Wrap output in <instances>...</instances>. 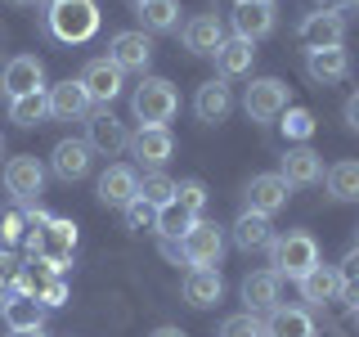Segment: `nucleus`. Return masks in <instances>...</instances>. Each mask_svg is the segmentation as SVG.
Listing matches in <instances>:
<instances>
[{"label": "nucleus", "instance_id": "nucleus-1", "mask_svg": "<svg viewBox=\"0 0 359 337\" xmlns=\"http://www.w3.org/2000/svg\"><path fill=\"white\" fill-rule=\"evenodd\" d=\"M269 265H274L278 279H306L319 265V243L301 230L278 234V239H269Z\"/></svg>", "mask_w": 359, "mask_h": 337}, {"label": "nucleus", "instance_id": "nucleus-2", "mask_svg": "<svg viewBox=\"0 0 359 337\" xmlns=\"http://www.w3.org/2000/svg\"><path fill=\"white\" fill-rule=\"evenodd\" d=\"M50 32L67 45H81L99 32V5L95 0H50Z\"/></svg>", "mask_w": 359, "mask_h": 337}, {"label": "nucleus", "instance_id": "nucleus-3", "mask_svg": "<svg viewBox=\"0 0 359 337\" xmlns=\"http://www.w3.org/2000/svg\"><path fill=\"white\" fill-rule=\"evenodd\" d=\"M72 247H76V225L72 220H45L32 230V256H36L41 270L59 275V270L72 261Z\"/></svg>", "mask_w": 359, "mask_h": 337}, {"label": "nucleus", "instance_id": "nucleus-4", "mask_svg": "<svg viewBox=\"0 0 359 337\" xmlns=\"http://www.w3.org/2000/svg\"><path fill=\"white\" fill-rule=\"evenodd\" d=\"M175 108H180V95L162 77H149V81L130 95V112L140 117V126H166V121L175 117Z\"/></svg>", "mask_w": 359, "mask_h": 337}, {"label": "nucleus", "instance_id": "nucleus-5", "mask_svg": "<svg viewBox=\"0 0 359 337\" xmlns=\"http://www.w3.org/2000/svg\"><path fill=\"white\" fill-rule=\"evenodd\" d=\"M180 256L189 265H220L224 256V234L216 220H194V230L180 239Z\"/></svg>", "mask_w": 359, "mask_h": 337}, {"label": "nucleus", "instance_id": "nucleus-6", "mask_svg": "<svg viewBox=\"0 0 359 337\" xmlns=\"http://www.w3.org/2000/svg\"><path fill=\"white\" fill-rule=\"evenodd\" d=\"M243 108H247L252 121H274L278 112L287 108V86L278 81V77H256L243 95Z\"/></svg>", "mask_w": 359, "mask_h": 337}, {"label": "nucleus", "instance_id": "nucleus-7", "mask_svg": "<svg viewBox=\"0 0 359 337\" xmlns=\"http://www.w3.org/2000/svg\"><path fill=\"white\" fill-rule=\"evenodd\" d=\"M0 90H5L9 99H22V95L45 90V63L36 59V54H14V59L5 63V72H0Z\"/></svg>", "mask_w": 359, "mask_h": 337}, {"label": "nucleus", "instance_id": "nucleus-8", "mask_svg": "<svg viewBox=\"0 0 359 337\" xmlns=\"http://www.w3.org/2000/svg\"><path fill=\"white\" fill-rule=\"evenodd\" d=\"M86 144L99 149V153H108V157H117L121 149H130V131H126V121H117L108 108H99V112L86 117Z\"/></svg>", "mask_w": 359, "mask_h": 337}, {"label": "nucleus", "instance_id": "nucleus-9", "mask_svg": "<svg viewBox=\"0 0 359 337\" xmlns=\"http://www.w3.org/2000/svg\"><path fill=\"white\" fill-rule=\"evenodd\" d=\"M287 180L278 171H265V176H252L247 180V211L256 216H274L278 207H287Z\"/></svg>", "mask_w": 359, "mask_h": 337}, {"label": "nucleus", "instance_id": "nucleus-10", "mask_svg": "<svg viewBox=\"0 0 359 337\" xmlns=\"http://www.w3.org/2000/svg\"><path fill=\"white\" fill-rule=\"evenodd\" d=\"M41 185H45V166H41V157H32V153H22V157H9L5 162V189L14 194L18 202H32L41 194Z\"/></svg>", "mask_w": 359, "mask_h": 337}, {"label": "nucleus", "instance_id": "nucleus-11", "mask_svg": "<svg viewBox=\"0 0 359 337\" xmlns=\"http://www.w3.org/2000/svg\"><path fill=\"white\" fill-rule=\"evenodd\" d=\"M153 59V41L144 32H117L108 45V63H117L121 72H144Z\"/></svg>", "mask_w": 359, "mask_h": 337}, {"label": "nucleus", "instance_id": "nucleus-12", "mask_svg": "<svg viewBox=\"0 0 359 337\" xmlns=\"http://www.w3.org/2000/svg\"><path fill=\"white\" fill-rule=\"evenodd\" d=\"M220 297H224V279H220L216 265H194V270H189V279H184V301H189V306H194V310H211Z\"/></svg>", "mask_w": 359, "mask_h": 337}, {"label": "nucleus", "instance_id": "nucleus-13", "mask_svg": "<svg viewBox=\"0 0 359 337\" xmlns=\"http://www.w3.org/2000/svg\"><path fill=\"white\" fill-rule=\"evenodd\" d=\"M45 104H50V117H59V121H81V117H90V95H86L81 81H59V86H50Z\"/></svg>", "mask_w": 359, "mask_h": 337}, {"label": "nucleus", "instance_id": "nucleus-14", "mask_svg": "<svg viewBox=\"0 0 359 337\" xmlns=\"http://www.w3.org/2000/svg\"><path fill=\"white\" fill-rule=\"evenodd\" d=\"M233 32H238L243 41H261L274 32V0H247V5L233 9Z\"/></svg>", "mask_w": 359, "mask_h": 337}, {"label": "nucleus", "instance_id": "nucleus-15", "mask_svg": "<svg viewBox=\"0 0 359 337\" xmlns=\"http://www.w3.org/2000/svg\"><path fill=\"white\" fill-rule=\"evenodd\" d=\"M297 37H301V45H306V50L341 45V37H346V18H341V14H328V9H319V14H310V18L297 27Z\"/></svg>", "mask_w": 359, "mask_h": 337}, {"label": "nucleus", "instance_id": "nucleus-16", "mask_svg": "<svg viewBox=\"0 0 359 337\" xmlns=\"http://www.w3.org/2000/svg\"><path fill=\"white\" fill-rule=\"evenodd\" d=\"M81 86H86L90 104H112V99L121 95V67L108 63V59H95L81 72Z\"/></svg>", "mask_w": 359, "mask_h": 337}, {"label": "nucleus", "instance_id": "nucleus-17", "mask_svg": "<svg viewBox=\"0 0 359 337\" xmlns=\"http://www.w3.org/2000/svg\"><path fill=\"white\" fill-rule=\"evenodd\" d=\"M135 194H140V176H135L130 166H108V171L99 176V202H104V207H130Z\"/></svg>", "mask_w": 359, "mask_h": 337}, {"label": "nucleus", "instance_id": "nucleus-18", "mask_svg": "<svg viewBox=\"0 0 359 337\" xmlns=\"http://www.w3.org/2000/svg\"><path fill=\"white\" fill-rule=\"evenodd\" d=\"M90 144L86 140H59L54 144V153H50V166H54V176L59 180H81L90 171Z\"/></svg>", "mask_w": 359, "mask_h": 337}, {"label": "nucleus", "instance_id": "nucleus-19", "mask_svg": "<svg viewBox=\"0 0 359 337\" xmlns=\"http://www.w3.org/2000/svg\"><path fill=\"white\" fill-rule=\"evenodd\" d=\"M297 288H301V297L310 301V306H328V301L341 297V275H337V265H314L306 279H297Z\"/></svg>", "mask_w": 359, "mask_h": 337}, {"label": "nucleus", "instance_id": "nucleus-20", "mask_svg": "<svg viewBox=\"0 0 359 337\" xmlns=\"http://www.w3.org/2000/svg\"><path fill=\"white\" fill-rule=\"evenodd\" d=\"M306 72H310L319 86H332V81H341V77L351 72V54H346L341 45H323V50H310Z\"/></svg>", "mask_w": 359, "mask_h": 337}, {"label": "nucleus", "instance_id": "nucleus-21", "mask_svg": "<svg viewBox=\"0 0 359 337\" xmlns=\"http://www.w3.org/2000/svg\"><path fill=\"white\" fill-rule=\"evenodd\" d=\"M130 149H135V157H140L144 166H162L166 157H171L175 140H171V131H166V126H140V135L130 140Z\"/></svg>", "mask_w": 359, "mask_h": 337}, {"label": "nucleus", "instance_id": "nucleus-22", "mask_svg": "<svg viewBox=\"0 0 359 337\" xmlns=\"http://www.w3.org/2000/svg\"><path fill=\"white\" fill-rule=\"evenodd\" d=\"M243 301H247L252 315L274 310L278 306V275H274V270H256V275H247L243 279Z\"/></svg>", "mask_w": 359, "mask_h": 337}, {"label": "nucleus", "instance_id": "nucleus-23", "mask_svg": "<svg viewBox=\"0 0 359 337\" xmlns=\"http://www.w3.org/2000/svg\"><path fill=\"white\" fill-rule=\"evenodd\" d=\"M265 337H314V319L301 306H274L265 319Z\"/></svg>", "mask_w": 359, "mask_h": 337}, {"label": "nucleus", "instance_id": "nucleus-24", "mask_svg": "<svg viewBox=\"0 0 359 337\" xmlns=\"http://www.w3.org/2000/svg\"><path fill=\"white\" fill-rule=\"evenodd\" d=\"M287 180V185H314V180H323V157L314 153V149H287V157H283V171H278Z\"/></svg>", "mask_w": 359, "mask_h": 337}, {"label": "nucleus", "instance_id": "nucleus-25", "mask_svg": "<svg viewBox=\"0 0 359 337\" xmlns=\"http://www.w3.org/2000/svg\"><path fill=\"white\" fill-rule=\"evenodd\" d=\"M184 45L194 54H216L220 45H224V22L216 14H198L194 22L184 27Z\"/></svg>", "mask_w": 359, "mask_h": 337}, {"label": "nucleus", "instance_id": "nucleus-26", "mask_svg": "<svg viewBox=\"0 0 359 337\" xmlns=\"http://www.w3.org/2000/svg\"><path fill=\"white\" fill-rule=\"evenodd\" d=\"M229 108H233V95H229V86H224V81L198 86V95H194L198 121H224V117H229Z\"/></svg>", "mask_w": 359, "mask_h": 337}, {"label": "nucleus", "instance_id": "nucleus-27", "mask_svg": "<svg viewBox=\"0 0 359 337\" xmlns=\"http://www.w3.org/2000/svg\"><path fill=\"white\" fill-rule=\"evenodd\" d=\"M252 59H256V45L243 41V37H224V45L216 50V67L224 77H243L252 72Z\"/></svg>", "mask_w": 359, "mask_h": 337}, {"label": "nucleus", "instance_id": "nucleus-28", "mask_svg": "<svg viewBox=\"0 0 359 337\" xmlns=\"http://www.w3.org/2000/svg\"><path fill=\"white\" fill-rule=\"evenodd\" d=\"M269 239H274V225H269V216L243 211V216L233 220V243H238L243 252H252V247H269Z\"/></svg>", "mask_w": 359, "mask_h": 337}, {"label": "nucleus", "instance_id": "nucleus-29", "mask_svg": "<svg viewBox=\"0 0 359 337\" xmlns=\"http://www.w3.org/2000/svg\"><path fill=\"white\" fill-rule=\"evenodd\" d=\"M0 315H5L9 333H22V329H41V315H45V306H41L36 297H9L5 306H0Z\"/></svg>", "mask_w": 359, "mask_h": 337}, {"label": "nucleus", "instance_id": "nucleus-30", "mask_svg": "<svg viewBox=\"0 0 359 337\" xmlns=\"http://www.w3.org/2000/svg\"><path fill=\"white\" fill-rule=\"evenodd\" d=\"M194 220H198V216H194L189 207H180V202H166V207L157 211V225H153V230L162 234V239L175 243V239H184V234L194 230Z\"/></svg>", "mask_w": 359, "mask_h": 337}, {"label": "nucleus", "instance_id": "nucleus-31", "mask_svg": "<svg viewBox=\"0 0 359 337\" xmlns=\"http://www.w3.org/2000/svg\"><path fill=\"white\" fill-rule=\"evenodd\" d=\"M144 18V27L149 32H171L180 22V0H144V5H135Z\"/></svg>", "mask_w": 359, "mask_h": 337}, {"label": "nucleus", "instance_id": "nucleus-32", "mask_svg": "<svg viewBox=\"0 0 359 337\" xmlns=\"http://www.w3.org/2000/svg\"><path fill=\"white\" fill-rule=\"evenodd\" d=\"M328 194L337 202H359V162H337L328 171Z\"/></svg>", "mask_w": 359, "mask_h": 337}, {"label": "nucleus", "instance_id": "nucleus-33", "mask_svg": "<svg viewBox=\"0 0 359 337\" xmlns=\"http://www.w3.org/2000/svg\"><path fill=\"white\" fill-rule=\"evenodd\" d=\"M45 117H50L45 90H36V95H22V99H9V121H18V126H41Z\"/></svg>", "mask_w": 359, "mask_h": 337}, {"label": "nucleus", "instance_id": "nucleus-34", "mask_svg": "<svg viewBox=\"0 0 359 337\" xmlns=\"http://www.w3.org/2000/svg\"><path fill=\"white\" fill-rule=\"evenodd\" d=\"M135 198H144L149 207L162 211L166 202H175V180L162 176V171H153V176H144V185H140V194H135Z\"/></svg>", "mask_w": 359, "mask_h": 337}, {"label": "nucleus", "instance_id": "nucleus-35", "mask_svg": "<svg viewBox=\"0 0 359 337\" xmlns=\"http://www.w3.org/2000/svg\"><path fill=\"white\" fill-rule=\"evenodd\" d=\"M278 117H283L278 126H283L287 140H310L314 135V112H306V108H283Z\"/></svg>", "mask_w": 359, "mask_h": 337}, {"label": "nucleus", "instance_id": "nucleus-36", "mask_svg": "<svg viewBox=\"0 0 359 337\" xmlns=\"http://www.w3.org/2000/svg\"><path fill=\"white\" fill-rule=\"evenodd\" d=\"M220 337H265V324L256 319L252 310H243V315H229V319L220 324Z\"/></svg>", "mask_w": 359, "mask_h": 337}, {"label": "nucleus", "instance_id": "nucleus-37", "mask_svg": "<svg viewBox=\"0 0 359 337\" xmlns=\"http://www.w3.org/2000/svg\"><path fill=\"white\" fill-rule=\"evenodd\" d=\"M175 202L198 216V211L207 207V185H202V180H180V185H175Z\"/></svg>", "mask_w": 359, "mask_h": 337}, {"label": "nucleus", "instance_id": "nucleus-38", "mask_svg": "<svg viewBox=\"0 0 359 337\" xmlns=\"http://www.w3.org/2000/svg\"><path fill=\"white\" fill-rule=\"evenodd\" d=\"M121 211H126V225H130V230H153V225H157V207H149L144 198H135L130 207H121Z\"/></svg>", "mask_w": 359, "mask_h": 337}, {"label": "nucleus", "instance_id": "nucleus-39", "mask_svg": "<svg viewBox=\"0 0 359 337\" xmlns=\"http://www.w3.org/2000/svg\"><path fill=\"white\" fill-rule=\"evenodd\" d=\"M22 225H27V216H18V211H5V216H0V243H18Z\"/></svg>", "mask_w": 359, "mask_h": 337}, {"label": "nucleus", "instance_id": "nucleus-40", "mask_svg": "<svg viewBox=\"0 0 359 337\" xmlns=\"http://www.w3.org/2000/svg\"><path fill=\"white\" fill-rule=\"evenodd\" d=\"M337 275H341V284H359V247L341 256V265H337Z\"/></svg>", "mask_w": 359, "mask_h": 337}, {"label": "nucleus", "instance_id": "nucleus-41", "mask_svg": "<svg viewBox=\"0 0 359 337\" xmlns=\"http://www.w3.org/2000/svg\"><path fill=\"white\" fill-rule=\"evenodd\" d=\"M346 126H351V131H359V90H355L351 99H346Z\"/></svg>", "mask_w": 359, "mask_h": 337}, {"label": "nucleus", "instance_id": "nucleus-42", "mask_svg": "<svg viewBox=\"0 0 359 337\" xmlns=\"http://www.w3.org/2000/svg\"><path fill=\"white\" fill-rule=\"evenodd\" d=\"M341 301L351 310H359V284H341Z\"/></svg>", "mask_w": 359, "mask_h": 337}, {"label": "nucleus", "instance_id": "nucleus-43", "mask_svg": "<svg viewBox=\"0 0 359 337\" xmlns=\"http://www.w3.org/2000/svg\"><path fill=\"white\" fill-rule=\"evenodd\" d=\"M359 5V0H319V9H328V14H341V9Z\"/></svg>", "mask_w": 359, "mask_h": 337}, {"label": "nucleus", "instance_id": "nucleus-44", "mask_svg": "<svg viewBox=\"0 0 359 337\" xmlns=\"http://www.w3.org/2000/svg\"><path fill=\"white\" fill-rule=\"evenodd\" d=\"M9 275H14V261H9V256L0 252V284H9Z\"/></svg>", "mask_w": 359, "mask_h": 337}, {"label": "nucleus", "instance_id": "nucleus-45", "mask_svg": "<svg viewBox=\"0 0 359 337\" xmlns=\"http://www.w3.org/2000/svg\"><path fill=\"white\" fill-rule=\"evenodd\" d=\"M153 337H184V333H180V329H157Z\"/></svg>", "mask_w": 359, "mask_h": 337}, {"label": "nucleus", "instance_id": "nucleus-46", "mask_svg": "<svg viewBox=\"0 0 359 337\" xmlns=\"http://www.w3.org/2000/svg\"><path fill=\"white\" fill-rule=\"evenodd\" d=\"M14 337H45V329H22V333H14Z\"/></svg>", "mask_w": 359, "mask_h": 337}, {"label": "nucleus", "instance_id": "nucleus-47", "mask_svg": "<svg viewBox=\"0 0 359 337\" xmlns=\"http://www.w3.org/2000/svg\"><path fill=\"white\" fill-rule=\"evenodd\" d=\"M5 301H9V288H5V284H0V306H5Z\"/></svg>", "mask_w": 359, "mask_h": 337}, {"label": "nucleus", "instance_id": "nucleus-48", "mask_svg": "<svg viewBox=\"0 0 359 337\" xmlns=\"http://www.w3.org/2000/svg\"><path fill=\"white\" fill-rule=\"evenodd\" d=\"M14 5H36V0H14Z\"/></svg>", "mask_w": 359, "mask_h": 337}, {"label": "nucleus", "instance_id": "nucleus-49", "mask_svg": "<svg viewBox=\"0 0 359 337\" xmlns=\"http://www.w3.org/2000/svg\"><path fill=\"white\" fill-rule=\"evenodd\" d=\"M233 5H247V0H233Z\"/></svg>", "mask_w": 359, "mask_h": 337}, {"label": "nucleus", "instance_id": "nucleus-50", "mask_svg": "<svg viewBox=\"0 0 359 337\" xmlns=\"http://www.w3.org/2000/svg\"><path fill=\"white\" fill-rule=\"evenodd\" d=\"M0 149H5V140H0Z\"/></svg>", "mask_w": 359, "mask_h": 337}, {"label": "nucleus", "instance_id": "nucleus-51", "mask_svg": "<svg viewBox=\"0 0 359 337\" xmlns=\"http://www.w3.org/2000/svg\"><path fill=\"white\" fill-rule=\"evenodd\" d=\"M135 5H144V0H135Z\"/></svg>", "mask_w": 359, "mask_h": 337}, {"label": "nucleus", "instance_id": "nucleus-52", "mask_svg": "<svg viewBox=\"0 0 359 337\" xmlns=\"http://www.w3.org/2000/svg\"><path fill=\"white\" fill-rule=\"evenodd\" d=\"M355 315H359V310H355Z\"/></svg>", "mask_w": 359, "mask_h": 337}]
</instances>
